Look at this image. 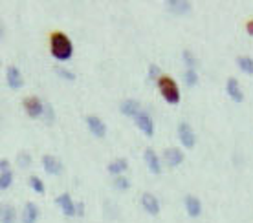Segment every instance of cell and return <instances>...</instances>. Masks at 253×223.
Masks as SVG:
<instances>
[{
    "instance_id": "cell-12",
    "label": "cell",
    "mask_w": 253,
    "mask_h": 223,
    "mask_svg": "<svg viewBox=\"0 0 253 223\" xmlns=\"http://www.w3.org/2000/svg\"><path fill=\"white\" fill-rule=\"evenodd\" d=\"M6 77H8V84L11 90H20L24 84L22 74L17 66H9L8 72H6Z\"/></svg>"
},
{
    "instance_id": "cell-22",
    "label": "cell",
    "mask_w": 253,
    "mask_h": 223,
    "mask_svg": "<svg viewBox=\"0 0 253 223\" xmlns=\"http://www.w3.org/2000/svg\"><path fill=\"white\" fill-rule=\"evenodd\" d=\"M184 81L187 86H195L196 82H198V74H196V70L195 68H187L184 74Z\"/></svg>"
},
{
    "instance_id": "cell-23",
    "label": "cell",
    "mask_w": 253,
    "mask_h": 223,
    "mask_svg": "<svg viewBox=\"0 0 253 223\" xmlns=\"http://www.w3.org/2000/svg\"><path fill=\"white\" fill-rule=\"evenodd\" d=\"M30 186L37 194H44V183H42L40 178H37V176H31L30 178Z\"/></svg>"
},
{
    "instance_id": "cell-18",
    "label": "cell",
    "mask_w": 253,
    "mask_h": 223,
    "mask_svg": "<svg viewBox=\"0 0 253 223\" xmlns=\"http://www.w3.org/2000/svg\"><path fill=\"white\" fill-rule=\"evenodd\" d=\"M39 216H40V210L35 203H26L24 207V214H22V223H37Z\"/></svg>"
},
{
    "instance_id": "cell-11",
    "label": "cell",
    "mask_w": 253,
    "mask_h": 223,
    "mask_svg": "<svg viewBox=\"0 0 253 223\" xmlns=\"http://www.w3.org/2000/svg\"><path fill=\"white\" fill-rule=\"evenodd\" d=\"M226 92H228V95L235 101V103H242L244 101V93H242V90H240V84L235 77H230L228 82H226Z\"/></svg>"
},
{
    "instance_id": "cell-1",
    "label": "cell",
    "mask_w": 253,
    "mask_h": 223,
    "mask_svg": "<svg viewBox=\"0 0 253 223\" xmlns=\"http://www.w3.org/2000/svg\"><path fill=\"white\" fill-rule=\"evenodd\" d=\"M50 50L57 60H68L74 53V46H72V40L62 31H55L50 37Z\"/></svg>"
},
{
    "instance_id": "cell-10",
    "label": "cell",
    "mask_w": 253,
    "mask_h": 223,
    "mask_svg": "<svg viewBox=\"0 0 253 223\" xmlns=\"http://www.w3.org/2000/svg\"><path fill=\"white\" fill-rule=\"evenodd\" d=\"M184 152L180 149H176V147H171V149H167L165 152H163V161L169 165V167H178V165L184 163Z\"/></svg>"
},
{
    "instance_id": "cell-9",
    "label": "cell",
    "mask_w": 253,
    "mask_h": 223,
    "mask_svg": "<svg viewBox=\"0 0 253 223\" xmlns=\"http://www.w3.org/2000/svg\"><path fill=\"white\" fill-rule=\"evenodd\" d=\"M86 125H88L90 132H92L96 137H105V135H107V125H105L103 119H99L97 115H88V117H86Z\"/></svg>"
},
{
    "instance_id": "cell-31",
    "label": "cell",
    "mask_w": 253,
    "mask_h": 223,
    "mask_svg": "<svg viewBox=\"0 0 253 223\" xmlns=\"http://www.w3.org/2000/svg\"><path fill=\"white\" fill-rule=\"evenodd\" d=\"M83 210H84V205H83V203H79V205H77V214L81 216V214H83Z\"/></svg>"
},
{
    "instance_id": "cell-21",
    "label": "cell",
    "mask_w": 253,
    "mask_h": 223,
    "mask_svg": "<svg viewBox=\"0 0 253 223\" xmlns=\"http://www.w3.org/2000/svg\"><path fill=\"white\" fill-rule=\"evenodd\" d=\"M238 68L248 75H253V59L252 57H246V55H240L237 59Z\"/></svg>"
},
{
    "instance_id": "cell-13",
    "label": "cell",
    "mask_w": 253,
    "mask_h": 223,
    "mask_svg": "<svg viewBox=\"0 0 253 223\" xmlns=\"http://www.w3.org/2000/svg\"><path fill=\"white\" fill-rule=\"evenodd\" d=\"M143 159H145V163H147V167H149V170L153 172V174H160V172H161L160 157H158V154H156L153 149H147L145 152H143Z\"/></svg>"
},
{
    "instance_id": "cell-5",
    "label": "cell",
    "mask_w": 253,
    "mask_h": 223,
    "mask_svg": "<svg viewBox=\"0 0 253 223\" xmlns=\"http://www.w3.org/2000/svg\"><path fill=\"white\" fill-rule=\"evenodd\" d=\"M55 203H57V205L61 207L62 214H64V216H68V218H72V216H76V214H77L76 203H74V200H72V196H70L68 192L61 194L59 198H55Z\"/></svg>"
},
{
    "instance_id": "cell-8",
    "label": "cell",
    "mask_w": 253,
    "mask_h": 223,
    "mask_svg": "<svg viewBox=\"0 0 253 223\" xmlns=\"http://www.w3.org/2000/svg\"><path fill=\"white\" fill-rule=\"evenodd\" d=\"M165 8H167L171 13H175V15H185V13L191 11L193 4L187 2V0H167V2H165Z\"/></svg>"
},
{
    "instance_id": "cell-19",
    "label": "cell",
    "mask_w": 253,
    "mask_h": 223,
    "mask_svg": "<svg viewBox=\"0 0 253 223\" xmlns=\"http://www.w3.org/2000/svg\"><path fill=\"white\" fill-rule=\"evenodd\" d=\"M129 168V161L125 157H119V159H114L112 163H108V172L112 176H119L121 172H125Z\"/></svg>"
},
{
    "instance_id": "cell-17",
    "label": "cell",
    "mask_w": 253,
    "mask_h": 223,
    "mask_svg": "<svg viewBox=\"0 0 253 223\" xmlns=\"http://www.w3.org/2000/svg\"><path fill=\"white\" fill-rule=\"evenodd\" d=\"M185 203V208H187V214L191 216V218H196V216L202 212V201L196 198V196H187L184 200Z\"/></svg>"
},
{
    "instance_id": "cell-6",
    "label": "cell",
    "mask_w": 253,
    "mask_h": 223,
    "mask_svg": "<svg viewBox=\"0 0 253 223\" xmlns=\"http://www.w3.org/2000/svg\"><path fill=\"white\" fill-rule=\"evenodd\" d=\"M178 137H180V141H182V145H184L185 149H193V147H195L196 137H195L193 128L189 127L187 123H180V125H178Z\"/></svg>"
},
{
    "instance_id": "cell-3",
    "label": "cell",
    "mask_w": 253,
    "mask_h": 223,
    "mask_svg": "<svg viewBox=\"0 0 253 223\" xmlns=\"http://www.w3.org/2000/svg\"><path fill=\"white\" fill-rule=\"evenodd\" d=\"M24 108H26V113L33 119L42 117V113H44V103L39 97H28L24 101Z\"/></svg>"
},
{
    "instance_id": "cell-28",
    "label": "cell",
    "mask_w": 253,
    "mask_h": 223,
    "mask_svg": "<svg viewBox=\"0 0 253 223\" xmlns=\"http://www.w3.org/2000/svg\"><path fill=\"white\" fill-rule=\"evenodd\" d=\"M17 161H19V167L26 168V167H30V165H31V157H30V154H24V152H20Z\"/></svg>"
},
{
    "instance_id": "cell-26",
    "label": "cell",
    "mask_w": 253,
    "mask_h": 223,
    "mask_svg": "<svg viewBox=\"0 0 253 223\" xmlns=\"http://www.w3.org/2000/svg\"><path fill=\"white\" fill-rule=\"evenodd\" d=\"M114 186L117 190H127V188L131 186V181L127 178H123V176H117V178L114 179Z\"/></svg>"
},
{
    "instance_id": "cell-7",
    "label": "cell",
    "mask_w": 253,
    "mask_h": 223,
    "mask_svg": "<svg viewBox=\"0 0 253 223\" xmlns=\"http://www.w3.org/2000/svg\"><path fill=\"white\" fill-rule=\"evenodd\" d=\"M13 183V172L9 168L8 159H0V188L6 190Z\"/></svg>"
},
{
    "instance_id": "cell-14",
    "label": "cell",
    "mask_w": 253,
    "mask_h": 223,
    "mask_svg": "<svg viewBox=\"0 0 253 223\" xmlns=\"http://www.w3.org/2000/svg\"><path fill=\"white\" fill-rule=\"evenodd\" d=\"M141 207L145 208L151 216H156L158 212H160V201H158L156 196H153V194L147 192V194L141 196Z\"/></svg>"
},
{
    "instance_id": "cell-16",
    "label": "cell",
    "mask_w": 253,
    "mask_h": 223,
    "mask_svg": "<svg viewBox=\"0 0 253 223\" xmlns=\"http://www.w3.org/2000/svg\"><path fill=\"white\" fill-rule=\"evenodd\" d=\"M119 110H121L123 115H127V117H136L139 112V103L138 101H134V99H125L121 103V106H119Z\"/></svg>"
},
{
    "instance_id": "cell-30",
    "label": "cell",
    "mask_w": 253,
    "mask_h": 223,
    "mask_svg": "<svg viewBox=\"0 0 253 223\" xmlns=\"http://www.w3.org/2000/svg\"><path fill=\"white\" fill-rule=\"evenodd\" d=\"M246 31H248V33L253 37V20H250V22L246 24Z\"/></svg>"
},
{
    "instance_id": "cell-25",
    "label": "cell",
    "mask_w": 253,
    "mask_h": 223,
    "mask_svg": "<svg viewBox=\"0 0 253 223\" xmlns=\"http://www.w3.org/2000/svg\"><path fill=\"white\" fill-rule=\"evenodd\" d=\"M42 119L46 121L48 125L55 121V113H54V108H52V104H48V103L44 104V113H42Z\"/></svg>"
},
{
    "instance_id": "cell-27",
    "label": "cell",
    "mask_w": 253,
    "mask_h": 223,
    "mask_svg": "<svg viewBox=\"0 0 253 223\" xmlns=\"http://www.w3.org/2000/svg\"><path fill=\"white\" fill-rule=\"evenodd\" d=\"M182 59H184V62L187 64V68H195V66H196V57H195L191 52H184V53H182Z\"/></svg>"
},
{
    "instance_id": "cell-15",
    "label": "cell",
    "mask_w": 253,
    "mask_h": 223,
    "mask_svg": "<svg viewBox=\"0 0 253 223\" xmlns=\"http://www.w3.org/2000/svg\"><path fill=\"white\" fill-rule=\"evenodd\" d=\"M42 167H44V170H46L48 174L59 176L62 172V163L59 161V157L50 156V154H46V156L42 157Z\"/></svg>"
},
{
    "instance_id": "cell-2",
    "label": "cell",
    "mask_w": 253,
    "mask_h": 223,
    "mask_svg": "<svg viewBox=\"0 0 253 223\" xmlns=\"http://www.w3.org/2000/svg\"><path fill=\"white\" fill-rule=\"evenodd\" d=\"M158 88H160L161 97H163L169 104L180 103V90H178V84L173 81L171 77L161 75L160 79H158Z\"/></svg>"
},
{
    "instance_id": "cell-24",
    "label": "cell",
    "mask_w": 253,
    "mask_h": 223,
    "mask_svg": "<svg viewBox=\"0 0 253 223\" xmlns=\"http://www.w3.org/2000/svg\"><path fill=\"white\" fill-rule=\"evenodd\" d=\"M55 74L59 75L61 79H64V81H76V74H72L66 68H55Z\"/></svg>"
},
{
    "instance_id": "cell-4",
    "label": "cell",
    "mask_w": 253,
    "mask_h": 223,
    "mask_svg": "<svg viewBox=\"0 0 253 223\" xmlns=\"http://www.w3.org/2000/svg\"><path fill=\"white\" fill-rule=\"evenodd\" d=\"M134 123H136V127H138L145 135H149V137H153L154 135V123L147 112H143V110L139 112L138 115L134 117Z\"/></svg>"
},
{
    "instance_id": "cell-20",
    "label": "cell",
    "mask_w": 253,
    "mask_h": 223,
    "mask_svg": "<svg viewBox=\"0 0 253 223\" xmlns=\"http://www.w3.org/2000/svg\"><path fill=\"white\" fill-rule=\"evenodd\" d=\"M2 223H17V210L11 205H4L2 207Z\"/></svg>"
},
{
    "instance_id": "cell-29",
    "label": "cell",
    "mask_w": 253,
    "mask_h": 223,
    "mask_svg": "<svg viewBox=\"0 0 253 223\" xmlns=\"http://www.w3.org/2000/svg\"><path fill=\"white\" fill-rule=\"evenodd\" d=\"M160 66L158 64H151L149 66V79H153V81H158L160 79Z\"/></svg>"
}]
</instances>
